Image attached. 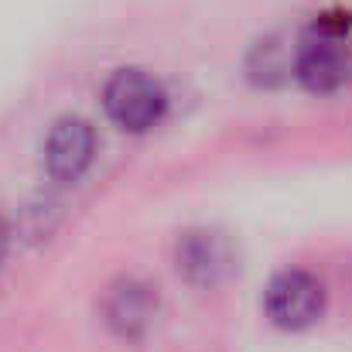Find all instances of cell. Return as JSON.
I'll return each mask as SVG.
<instances>
[{"label":"cell","instance_id":"cell-1","mask_svg":"<svg viewBox=\"0 0 352 352\" xmlns=\"http://www.w3.org/2000/svg\"><path fill=\"white\" fill-rule=\"evenodd\" d=\"M349 76L352 58L342 24H315V31L301 38V45L294 48V79L308 93H336L349 82Z\"/></svg>","mask_w":352,"mask_h":352},{"label":"cell","instance_id":"cell-2","mask_svg":"<svg viewBox=\"0 0 352 352\" xmlns=\"http://www.w3.org/2000/svg\"><path fill=\"white\" fill-rule=\"evenodd\" d=\"M103 107H107V117L120 130L144 133L161 123L164 110H168V93L154 76H147L140 69H120L103 86Z\"/></svg>","mask_w":352,"mask_h":352},{"label":"cell","instance_id":"cell-3","mask_svg":"<svg viewBox=\"0 0 352 352\" xmlns=\"http://www.w3.org/2000/svg\"><path fill=\"white\" fill-rule=\"evenodd\" d=\"M263 308L280 329H308L325 311V287L308 270H280L263 294Z\"/></svg>","mask_w":352,"mask_h":352},{"label":"cell","instance_id":"cell-4","mask_svg":"<svg viewBox=\"0 0 352 352\" xmlns=\"http://www.w3.org/2000/svg\"><path fill=\"white\" fill-rule=\"evenodd\" d=\"M96 154V130L82 117H62L48 130L45 168L55 182H79Z\"/></svg>","mask_w":352,"mask_h":352},{"label":"cell","instance_id":"cell-5","mask_svg":"<svg viewBox=\"0 0 352 352\" xmlns=\"http://www.w3.org/2000/svg\"><path fill=\"white\" fill-rule=\"evenodd\" d=\"M178 270L199 287L219 284L233 270V250H230L226 236L212 233V230L185 233L178 243Z\"/></svg>","mask_w":352,"mask_h":352},{"label":"cell","instance_id":"cell-6","mask_svg":"<svg viewBox=\"0 0 352 352\" xmlns=\"http://www.w3.org/2000/svg\"><path fill=\"white\" fill-rule=\"evenodd\" d=\"M154 311H157V298L140 280H120L117 287H110L107 305H103V315H107L110 329L126 336V339L140 336L154 322Z\"/></svg>","mask_w":352,"mask_h":352},{"label":"cell","instance_id":"cell-7","mask_svg":"<svg viewBox=\"0 0 352 352\" xmlns=\"http://www.w3.org/2000/svg\"><path fill=\"white\" fill-rule=\"evenodd\" d=\"M250 79L260 82V86H277L284 82L287 76H294V48L280 45L277 38H267L260 41L253 52H250Z\"/></svg>","mask_w":352,"mask_h":352},{"label":"cell","instance_id":"cell-8","mask_svg":"<svg viewBox=\"0 0 352 352\" xmlns=\"http://www.w3.org/2000/svg\"><path fill=\"white\" fill-rule=\"evenodd\" d=\"M7 223H3V216H0V260H3V253H7Z\"/></svg>","mask_w":352,"mask_h":352}]
</instances>
